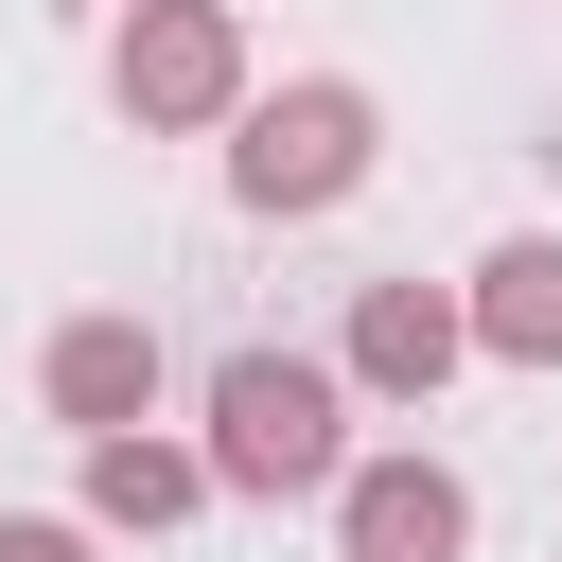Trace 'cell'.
<instances>
[{"label": "cell", "mask_w": 562, "mask_h": 562, "mask_svg": "<svg viewBox=\"0 0 562 562\" xmlns=\"http://www.w3.org/2000/svg\"><path fill=\"white\" fill-rule=\"evenodd\" d=\"M193 457H211V492H246V509L334 492V474H351V369H334V351H211Z\"/></svg>", "instance_id": "obj_1"}, {"label": "cell", "mask_w": 562, "mask_h": 562, "mask_svg": "<svg viewBox=\"0 0 562 562\" xmlns=\"http://www.w3.org/2000/svg\"><path fill=\"white\" fill-rule=\"evenodd\" d=\"M369 158H386V105H369L351 70H281V88H246V105H228V193H246L263 228L351 211V193H369Z\"/></svg>", "instance_id": "obj_2"}, {"label": "cell", "mask_w": 562, "mask_h": 562, "mask_svg": "<svg viewBox=\"0 0 562 562\" xmlns=\"http://www.w3.org/2000/svg\"><path fill=\"white\" fill-rule=\"evenodd\" d=\"M105 105H123L140 140H211V123L246 105V18H228V0H123Z\"/></svg>", "instance_id": "obj_3"}, {"label": "cell", "mask_w": 562, "mask_h": 562, "mask_svg": "<svg viewBox=\"0 0 562 562\" xmlns=\"http://www.w3.org/2000/svg\"><path fill=\"white\" fill-rule=\"evenodd\" d=\"M316 509H334V562H457V544H474V474H457V457H422V439L351 457Z\"/></svg>", "instance_id": "obj_4"}, {"label": "cell", "mask_w": 562, "mask_h": 562, "mask_svg": "<svg viewBox=\"0 0 562 562\" xmlns=\"http://www.w3.org/2000/svg\"><path fill=\"white\" fill-rule=\"evenodd\" d=\"M334 369H351V404H439L457 369H474V316H457V281H351V334H334Z\"/></svg>", "instance_id": "obj_5"}, {"label": "cell", "mask_w": 562, "mask_h": 562, "mask_svg": "<svg viewBox=\"0 0 562 562\" xmlns=\"http://www.w3.org/2000/svg\"><path fill=\"white\" fill-rule=\"evenodd\" d=\"M158 386H176L158 316H53V351H35V404H53L70 439H123V422H158Z\"/></svg>", "instance_id": "obj_6"}, {"label": "cell", "mask_w": 562, "mask_h": 562, "mask_svg": "<svg viewBox=\"0 0 562 562\" xmlns=\"http://www.w3.org/2000/svg\"><path fill=\"white\" fill-rule=\"evenodd\" d=\"M193 509H211V457H193V439H158V422L88 439V527H105V544H158V527H193Z\"/></svg>", "instance_id": "obj_7"}, {"label": "cell", "mask_w": 562, "mask_h": 562, "mask_svg": "<svg viewBox=\"0 0 562 562\" xmlns=\"http://www.w3.org/2000/svg\"><path fill=\"white\" fill-rule=\"evenodd\" d=\"M457 316H474L492 369H562V228H509V246L457 281Z\"/></svg>", "instance_id": "obj_8"}, {"label": "cell", "mask_w": 562, "mask_h": 562, "mask_svg": "<svg viewBox=\"0 0 562 562\" xmlns=\"http://www.w3.org/2000/svg\"><path fill=\"white\" fill-rule=\"evenodd\" d=\"M0 562H105L88 509H0Z\"/></svg>", "instance_id": "obj_9"}]
</instances>
